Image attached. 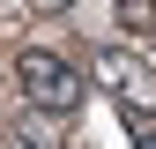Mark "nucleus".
I'll list each match as a JSON object with an SVG mask.
<instances>
[{
	"instance_id": "f257e3e1",
	"label": "nucleus",
	"mask_w": 156,
	"mask_h": 149,
	"mask_svg": "<svg viewBox=\"0 0 156 149\" xmlns=\"http://www.w3.org/2000/svg\"><path fill=\"white\" fill-rule=\"evenodd\" d=\"M89 74L119 97V112H126L134 134L156 142V67L141 60V52H126V45H97V52H89Z\"/></svg>"
},
{
	"instance_id": "f03ea898",
	"label": "nucleus",
	"mask_w": 156,
	"mask_h": 149,
	"mask_svg": "<svg viewBox=\"0 0 156 149\" xmlns=\"http://www.w3.org/2000/svg\"><path fill=\"white\" fill-rule=\"evenodd\" d=\"M15 82H23V97L37 104V112H52V119H67V112L74 104H82V67H74V60H60V52H15Z\"/></svg>"
},
{
	"instance_id": "7ed1b4c3",
	"label": "nucleus",
	"mask_w": 156,
	"mask_h": 149,
	"mask_svg": "<svg viewBox=\"0 0 156 149\" xmlns=\"http://www.w3.org/2000/svg\"><path fill=\"white\" fill-rule=\"evenodd\" d=\"M15 149H60V142H52V119H45V112H30V119L15 127Z\"/></svg>"
},
{
	"instance_id": "20e7f679",
	"label": "nucleus",
	"mask_w": 156,
	"mask_h": 149,
	"mask_svg": "<svg viewBox=\"0 0 156 149\" xmlns=\"http://www.w3.org/2000/svg\"><path fill=\"white\" fill-rule=\"evenodd\" d=\"M119 23L126 30H156V0H119Z\"/></svg>"
},
{
	"instance_id": "39448f33",
	"label": "nucleus",
	"mask_w": 156,
	"mask_h": 149,
	"mask_svg": "<svg viewBox=\"0 0 156 149\" xmlns=\"http://www.w3.org/2000/svg\"><path fill=\"white\" fill-rule=\"evenodd\" d=\"M23 8H37V15H60V8H74V0H23Z\"/></svg>"
}]
</instances>
